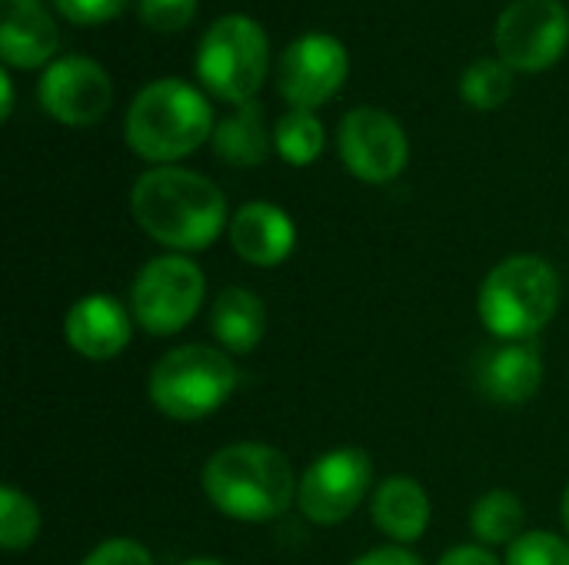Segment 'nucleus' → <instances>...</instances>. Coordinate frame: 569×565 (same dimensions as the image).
<instances>
[{
    "mask_svg": "<svg viewBox=\"0 0 569 565\" xmlns=\"http://www.w3.org/2000/svg\"><path fill=\"white\" fill-rule=\"evenodd\" d=\"M437 565H503L487 546H453L450 553H443L440 556V563Z\"/></svg>",
    "mask_w": 569,
    "mask_h": 565,
    "instance_id": "obj_29",
    "label": "nucleus"
},
{
    "mask_svg": "<svg viewBox=\"0 0 569 565\" xmlns=\"http://www.w3.org/2000/svg\"><path fill=\"white\" fill-rule=\"evenodd\" d=\"M497 57L517 73L550 70L569 47V10L560 0H513L493 30Z\"/></svg>",
    "mask_w": 569,
    "mask_h": 565,
    "instance_id": "obj_8",
    "label": "nucleus"
},
{
    "mask_svg": "<svg viewBox=\"0 0 569 565\" xmlns=\"http://www.w3.org/2000/svg\"><path fill=\"white\" fill-rule=\"evenodd\" d=\"M270 40L247 13H223L213 20L197 47V77L223 103H253L267 80Z\"/></svg>",
    "mask_w": 569,
    "mask_h": 565,
    "instance_id": "obj_6",
    "label": "nucleus"
},
{
    "mask_svg": "<svg viewBox=\"0 0 569 565\" xmlns=\"http://www.w3.org/2000/svg\"><path fill=\"white\" fill-rule=\"evenodd\" d=\"M40 107L63 127H93L113 103L110 73L90 57H60L43 67L37 83Z\"/></svg>",
    "mask_w": 569,
    "mask_h": 565,
    "instance_id": "obj_12",
    "label": "nucleus"
},
{
    "mask_svg": "<svg viewBox=\"0 0 569 565\" xmlns=\"http://www.w3.org/2000/svg\"><path fill=\"white\" fill-rule=\"evenodd\" d=\"M183 565H227V563H220V559H210V556H197V559H187Z\"/></svg>",
    "mask_w": 569,
    "mask_h": 565,
    "instance_id": "obj_31",
    "label": "nucleus"
},
{
    "mask_svg": "<svg viewBox=\"0 0 569 565\" xmlns=\"http://www.w3.org/2000/svg\"><path fill=\"white\" fill-rule=\"evenodd\" d=\"M350 565H423L417 553H410L407 546H380L370 549L363 556H357Z\"/></svg>",
    "mask_w": 569,
    "mask_h": 565,
    "instance_id": "obj_28",
    "label": "nucleus"
},
{
    "mask_svg": "<svg viewBox=\"0 0 569 565\" xmlns=\"http://www.w3.org/2000/svg\"><path fill=\"white\" fill-rule=\"evenodd\" d=\"M273 150L290 167H310L323 153V123L310 110H290L273 127Z\"/></svg>",
    "mask_w": 569,
    "mask_h": 565,
    "instance_id": "obj_22",
    "label": "nucleus"
},
{
    "mask_svg": "<svg viewBox=\"0 0 569 565\" xmlns=\"http://www.w3.org/2000/svg\"><path fill=\"white\" fill-rule=\"evenodd\" d=\"M203 296H207L203 270L183 253H167L143 263V270L133 276L130 313L133 323L150 336H173L200 313Z\"/></svg>",
    "mask_w": 569,
    "mask_h": 565,
    "instance_id": "obj_7",
    "label": "nucleus"
},
{
    "mask_svg": "<svg viewBox=\"0 0 569 565\" xmlns=\"http://www.w3.org/2000/svg\"><path fill=\"white\" fill-rule=\"evenodd\" d=\"M40 536V509L17 486L0 490V546L7 553L30 549Z\"/></svg>",
    "mask_w": 569,
    "mask_h": 565,
    "instance_id": "obj_23",
    "label": "nucleus"
},
{
    "mask_svg": "<svg viewBox=\"0 0 569 565\" xmlns=\"http://www.w3.org/2000/svg\"><path fill=\"white\" fill-rule=\"evenodd\" d=\"M527 509L517 493L510 490H490L480 496L470 509V533L480 546H513L523 536Z\"/></svg>",
    "mask_w": 569,
    "mask_h": 565,
    "instance_id": "obj_20",
    "label": "nucleus"
},
{
    "mask_svg": "<svg viewBox=\"0 0 569 565\" xmlns=\"http://www.w3.org/2000/svg\"><path fill=\"white\" fill-rule=\"evenodd\" d=\"M560 310V276L557 270L533 253L510 256L497 263L477 293V313L480 323L507 340V343H523L547 330Z\"/></svg>",
    "mask_w": 569,
    "mask_h": 565,
    "instance_id": "obj_4",
    "label": "nucleus"
},
{
    "mask_svg": "<svg viewBox=\"0 0 569 565\" xmlns=\"http://www.w3.org/2000/svg\"><path fill=\"white\" fill-rule=\"evenodd\" d=\"M273 133L267 130L260 103H243L213 130V150L230 167H260L270 157Z\"/></svg>",
    "mask_w": 569,
    "mask_h": 565,
    "instance_id": "obj_19",
    "label": "nucleus"
},
{
    "mask_svg": "<svg viewBox=\"0 0 569 565\" xmlns=\"http://www.w3.org/2000/svg\"><path fill=\"white\" fill-rule=\"evenodd\" d=\"M200 3L197 0H137V17L143 27L157 33H180L193 23Z\"/></svg>",
    "mask_w": 569,
    "mask_h": 565,
    "instance_id": "obj_25",
    "label": "nucleus"
},
{
    "mask_svg": "<svg viewBox=\"0 0 569 565\" xmlns=\"http://www.w3.org/2000/svg\"><path fill=\"white\" fill-rule=\"evenodd\" d=\"M63 336L77 356L107 363L127 350V343L133 336V313H127L107 293H90L67 310Z\"/></svg>",
    "mask_w": 569,
    "mask_h": 565,
    "instance_id": "obj_13",
    "label": "nucleus"
},
{
    "mask_svg": "<svg viewBox=\"0 0 569 565\" xmlns=\"http://www.w3.org/2000/svg\"><path fill=\"white\" fill-rule=\"evenodd\" d=\"M60 47V30L43 0H3L0 57L7 67H50Z\"/></svg>",
    "mask_w": 569,
    "mask_h": 565,
    "instance_id": "obj_15",
    "label": "nucleus"
},
{
    "mask_svg": "<svg viewBox=\"0 0 569 565\" xmlns=\"http://www.w3.org/2000/svg\"><path fill=\"white\" fill-rule=\"evenodd\" d=\"M513 73L500 57H480L473 60L460 77V97L473 110H497L513 97Z\"/></svg>",
    "mask_w": 569,
    "mask_h": 565,
    "instance_id": "obj_21",
    "label": "nucleus"
},
{
    "mask_svg": "<svg viewBox=\"0 0 569 565\" xmlns=\"http://www.w3.org/2000/svg\"><path fill=\"white\" fill-rule=\"evenodd\" d=\"M507 565H569V543L550 529L523 533L507 549Z\"/></svg>",
    "mask_w": 569,
    "mask_h": 565,
    "instance_id": "obj_24",
    "label": "nucleus"
},
{
    "mask_svg": "<svg viewBox=\"0 0 569 565\" xmlns=\"http://www.w3.org/2000/svg\"><path fill=\"white\" fill-rule=\"evenodd\" d=\"M350 73V53L333 33L297 37L277 63V90L290 110H317L340 93Z\"/></svg>",
    "mask_w": 569,
    "mask_h": 565,
    "instance_id": "obj_10",
    "label": "nucleus"
},
{
    "mask_svg": "<svg viewBox=\"0 0 569 565\" xmlns=\"http://www.w3.org/2000/svg\"><path fill=\"white\" fill-rule=\"evenodd\" d=\"M210 333L227 353H253L267 333V306L250 286H227L210 306Z\"/></svg>",
    "mask_w": 569,
    "mask_h": 565,
    "instance_id": "obj_18",
    "label": "nucleus"
},
{
    "mask_svg": "<svg viewBox=\"0 0 569 565\" xmlns=\"http://www.w3.org/2000/svg\"><path fill=\"white\" fill-rule=\"evenodd\" d=\"M203 496L237 523H270L283 516L300 490L290 460L267 443L220 446L200 473Z\"/></svg>",
    "mask_w": 569,
    "mask_h": 565,
    "instance_id": "obj_2",
    "label": "nucleus"
},
{
    "mask_svg": "<svg viewBox=\"0 0 569 565\" xmlns=\"http://www.w3.org/2000/svg\"><path fill=\"white\" fill-rule=\"evenodd\" d=\"M343 167L363 183H390L407 170L410 140L400 120L380 107H353L337 130Z\"/></svg>",
    "mask_w": 569,
    "mask_h": 565,
    "instance_id": "obj_11",
    "label": "nucleus"
},
{
    "mask_svg": "<svg viewBox=\"0 0 569 565\" xmlns=\"http://www.w3.org/2000/svg\"><path fill=\"white\" fill-rule=\"evenodd\" d=\"M373 486V463L360 446H340L317 456L300 476L297 506L313 526H340L357 513Z\"/></svg>",
    "mask_w": 569,
    "mask_h": 565,
    "instance_id": "obj_9",
    "label": "nucleus"
},
{
    "mask_svg": "<svg viewBox=\"0 0 569 565\" xmlns=\"http://www.w3.org/2000/svg\"><path fill=\"white\" fill-rule=\"evenodd\" d=\"M227 233H230L233 253L247 260L250 266H280L297 246V226L290 213L263 200L243 203L230 216Z\"/></svg>",
    "mask_w": 569,
    "mask_h": 565,
    "instance_id": "obj_14",
    "label": "nucleus"
},
{
    "mask_svg": "<svg viewBox=\"0 0 569 565\" xmlns=\"http://www.w3.org/2000/svg\"><path fill=\"white\" fill-rule=\"evenodd\" d=\"M563 526H567V536H569V486H567V493H563Z\"/></svg>",
    "mask_w": 569,
    "mask_h": 565,
    "instance_id": "obj_32",
    "label": "nucleus"
},
{
    "mask_svg": "<svg viewBox=\"0 0 569 565\" xmlns=\"http://www.w3.org/2000/svg\"><path fill=\"white\" fill-rule=\"evenodd\" d=\"M80 565H157L137 539H107Z\"/></svg>",
    "mask_w": 569,
    "mask_h": 565,
    "instance_id": "obj_26",
    "label": "nucleus"
},
{
    "mask_svg": "<svg viewBox=\"0 0 569 565\" xmlns=\"http://www.w3.org/2000/svg\"><path fill=\"white\" fill-rule=\"evenodd\" d=\"M370 516L393 546H410L430 526V496L413 476H390L377 486Z\"/></svg>",
    "mask_w": 569,
    "mask_h": 565,
    "instance_id": "obj_17",
    "label": "nucleus"
},
{
    "mask_svg": "<svg viewBox=\"0 0 569 565\" xmlns=\"http://www.w3.org/2000/svg\"><path fill=\"white\" fill-rule=\"evenodd\" d=\"M213 110L207 97L187 80L167 77L147 83L123 120L127 147L157 167H173L177 160L213 140Z\"/></svg>",
    "mask_w": 569,
    "mask_h": 565,
    "instance_id": "obj_3",
    "label": "nucleus"
},
{
    "mask_svg": "<svg viewBox=\"0 0 569 565\" xmlns=\"http://www.w3.org/2000/svg\"><path fill=\"white\" fill-rule=\"evenodd\" d=\"M477 383L493 403L520 406L543 386V360L527 343H503L480 356Z\"/></svg>",
    "mask_w": 569,
    "mask_h": 565,
    "instance_id": "obj_16",
    "label": "nucleus"
},
{
    "mask_svg": "<svg viewBox=\"0 0 569 565\" xmlns=\"http://www.w3.org/2000/svg\"><path fill=\"white\" fill-rule=\"evenodd\" d=\"M0 117L3 120H10V113H13V80H10V70H0Z\"/></svg>",
    "mask_w": 569,
    "mask_h": 565,
    "instance_id": "obj_30",
    "label": "nucleus"
},
{
    "mask_svg": "<svg viewBox=\"0 0 569 565\" xmlns=\"http://www.w3.org/2000/svg\"><path fill=\"white\" fill-rule=\"evenodd\" d=\"M240 386L237 363L213 346L187 343L163 353L147 383V396L157 413L177 423H197L213 416Z\"/></svg>",
    "mask_w": 569,
    "mask_h": 565,
    "instance_id": "obj_5",
    "label": "nucleus"
},
{
    "mask_svg": "<svg viewBox=\"0 0 569 565\" xmlns=\"http://www.w3.org/2000/svg\"><path fill=\"white\" fill-rule=\"evenodd\" d=\"M127 3L130 0H53V7L60 10V17H67L73 23H83V27L113 20Z\"/></svg>",
    "mask_w": 569,
    "mask_h": 565,
    "instance_id": "obj_27",
    "label": "nucleus"
},
{
    "mask_svg": "<svg viewBox=\"0 0 569 565\" xmlns=\"http://www.w3.org/2000/svg\"><path fill=\"white\" fill-rule=\"evenodd\" d=\"M130 213L140 230L173 253L207 250L227 223V196L213 180L183 167H153L130 190Z\"/></svg>",
    "mask_w": 569,
    "mask_h": 565,
    "instance_id": "obj_1",
    "label": "nucleus"
}]
</instances>
